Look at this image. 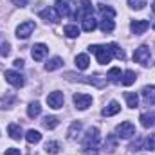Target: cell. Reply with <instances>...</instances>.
<instances>
[{
    "label": "cell",
    "instance_id": "cell-1",
    "mask_svg": "<svg viewBox=\"0 0 155 155\" xmlns=\"http://www.w3.org/2000/svg\"><path fill=\"white\" fill-rule=\"evenodd\" d=\"M97 146H99V128L90 126L83 137V153L85 155H97Z\"/></svg>",
    "mask_w": 155,
    "mask_h": 155
},
{
    "label": "cell",
    "instance_id": "cell-2",
    "mask_svg": "<svg viewBox=\"0 0 155 155\" xmlns=\"http://www.w3.org/2000/svg\"><path fill=\"white\" fill-rule=\"evenodd\" d=\"M90 51L96 54V58H97V61L101 63V65H107V63H110V60H112V51H110V45H90Z\"/></svg>",
    "mask_w": 155,
    "mask_h": 155
},
{
    "label": "cell",
    "instance_id": "cell-3",
    "mask_svg": "<svg viewBox=\"0 0 155 155\" xmlns=\"http://www.w3.org/2000/svg\"><path fill=\"white\" fill-rule=\"evenodd\" d=\"M54 9L58 11L60 16H65V18H69V16H72L76 13V5H74L72 0H56V7Z\"/></svg>",
    "mask_w": 155,
    "mask_h": 155
},
{
    "label": "cell",
    "instance_id": "cell-4",
    "mask_svg": "<svg viewBox=\"0 0 155 155\" xmlns=\"http://www.w3.org/2000/svg\"><path fill=\"white\" fill-rule=\"evenodd\" d=\"M134 60H135L137 63L148 67V65H150V60H152V51H150V47H148V45H141V47H137L135 52H134Z\"/></svg>",
    "mask_w": 155,
    "mask_h": 155
},
{
    "label": "cell",
    "instance_id": "cell-5",
    "mask_svg": "<svg viewBox=\"0 0 155 155\" xmlns=\"http://www.w3.org/2000/svg\"><path fill=\"white\" fill-rule=\"evenodd\" d=\"M116 134H117V137H121V139H130V137L135 135V126L130 121H123L121 124H117Z\"/></svg>",
    "mask_w": 155,
    "mask_h": 155
},
{
    "label": "cell",
    "instance_id": "cell-6",
    "mask_svg": "<svg viewBox=\"0 0 155 155\" xmlns=\"http://www.w3.org/2000/svg\"><path fill=\"white\" fill-rule=\"evenodd\" d=\"M4 78H5V81H7L9 85H13V87H16V88L24 87V83H25L24 76H22L20 72H16V71H5Z\"/></svg>",
    "mask_w": 155,
    "mask_h": 155
},
{
    "label": "cell",
    "instance_id": "cell-7",
    "mask_svg": "<svg viewBox=\"0 0 155 155\" xmlns=\"http://www.w3.org/2000/svg\"><path fill=\"white\" fill-rule=\"evenodd\" d=\"M35 22L33 20H27V22H24V24H20L18 27H16V36L18 38H22V40H25V38H29L31 36V33L35 31Z\"/></svg>",
    "mask_w": 155,
    "mask_h": 155
},
{
    "label": "cell",
    "instance_id": "cell-8",
    "mask_svg": "<svg viewBox=\"0 0 155 155\" xmlns=\"http://www.w3.org/2000/svg\"><path fill=\"white\" fill-rule=\"evenodd\" d=\"M63 101H65V97H63V94L58 92V90H54V92H51V94L47 96V105H49L51 108H54V110L61 108V107H63Z\"/></svg>",
    "mask_w": 155,
    "mask_h": 155
},
{
    "label": "cell",
    "instance_id": "cell-9",
    "mask_svg": "<svg viewBox=\"0 0 155 155\" xmlns=\"http://www.w3.org/2000/svg\"><path fill=\"white\" fill-rule=\"evenodd\" d=\"M72 99H74L76 108H79V110H87L92 105V96L90 94H74Z\"/></svg>",
    "mask_w": 155,
    "mask_h": 155
},
{
    "label": "cell",
    "instance_id": "cell-10",
    "mask_svg": "<svg viewBox=\"0 0 155 155\" xmlns=\"http://www.w3.org/2000/svg\"><path fill=\"white\" fill-rule=\"evenodd\" d=\"M47 52H49V47L45 43H35L33 49H31V56H33L35 61H41L47 56Z\"/></svg>",
    "mask_w": 155,
    "mask_h": 155
},
{
    "label": "cell",
    "instance_id": "cell-11",
    "mask_svg": "<svg viewBox=\"0 0 155 155\" xmlns=\"http://www.w3.org/2000/svg\"><path fill=\"white\" fill-rule=\"evenodd\" d=\"M92 11H94V7H92V2H90V0H81V4H79V9L74 13V16L83 20L85 16H90V15H92Z\"/></svg>",
    "mask_w": 155,
    "mask_h": 155
},
{
    "label": "cell",
    "instance_id": "cell-12",
    "mask_svg": "<svg viewBox=\"0 0 155 155\" xmlns=\"http://www.w3.org/2000/svg\"><path fill=\"white\" fill-rule=\"evenodd\" d=\"M40 16H41L47 24H58V20H60V15H58V11H56L54 7H47V9L40 11Z\"/></svg>",
    "mask_w": 155,
    "mask_h": 155
},
{
    "label": "cell",
    "instance_id": "cell-13",
    "mask_svg": "<svg viewBox=\"0 0 155 155\" xmlns=\"http://www.w3.org/2000/svg\"><path fill=\"white\" fill-rule=\"evenodd\" d=\"M148 27H150L148 20H134V22L130 24V29H132L134 35H143Z\"/></svg>",
    "mask_w": 155,
    "mask_h": 155
},
{
    "label": "cell",
    "instance_id": "cell-14",
    "mask_svg": "<svg viewBox=\"0 0 155 155\" xmlns=\"http://www.w3.org/2000/svg\"><path fill=\"white\" fill-rule=\"evenodd\" d=\"M81 27H83L85 33H92V31L97 27V22H96V18L90 15V16H85V18L81 20Z\"/></svg>",
    "mask_w": 155,
    "mask_h": 155
},
{
    "label": "cell",
    "instance_id": "cell-15",
    "mask_svg": "<svg viewBox=\"0 0 155 155\" xmlns=\"http://www.w3.org/2000/svg\"><path fill=\"white\" fill-rule=\"evenodd\" d=\"M121 112V105L117 103V101H110L105 108H103V116L105 117H110V116H116Z\"/></svg>",
    "mask_w": 155,
    "mask_h": 155
},
{
    "label": "cell",
    "instance_id": "cell-16",
    "mask_svg": "<svg viewBox=\"0 0 155 155\" xmlns=\"http://www.w3.org/2000/svg\"><path fill=\"white\" fill-rule=\"evenodd\" d=\"M79 134H81V123H79V121H74V123L71 124L69 132H67V137H69L71 141H76L78 137H79Z\"/></svg>",
    "mask_w": 155,
    "mask_h": 155
},
{
    "label": "cell",
    "instance_id": "cell-17",
    "mask_svg": "<svg viewBox=\"0 0 155 155\" xmlns=\"http://www.w3.org/2000/svg\"><path fill=\"white\" fill-rule=\"evenodd\" d=\"M105 150H107L108 153L116 152V150H117V135H114V134H108V135H107V141H105Z\"/></svg>",
    "mask_w": 155,
    "mask_h": 155
},
{
    "label": "cell",
    "instance_id": "cell-18",
    "mask_svg": "<svg viewBox=\"0 0 155 155\" xmlns=\"http://www.w3.org/2000/svg\"><path fill=\"white\" fill-rule=\"evenodd\" d=\"M139 121H141V124H143L144 128L153 126V124H155V112H146V114H141Z\"/></svg>",
    "mask_w": 155,
    "mask_h": 155
},
{
    "label": "cell",
    "instance_id": "cell-19",
    "mask_svg": "<svg viewBox=\"0 0 155 155\" xmlns=\"http://www.w3.org/2000/svg\"><path fill=\"white\" fill-rule=\"evenodd\" d=\"M63 65V60L60 58V56H54V58H51L47 63H45V71H49V72H52V71H56V69H60Z\"/></svg>",
    "mask_w": 155,
    "mask_h": 155
},
{
    "label": "cell",
    "instance_id": "cell-20",
    "mask_svg": "<svg viewBox=\"0 0 155 155\" xmlns=\"http://www.w3.org/2000/svg\"><path fill=\"white\" fill-rule=\"evenodd\" d=\"M143 97L146 103H155V85H146L143 88Z\"/></svg>",
    "mask_w": 155,
    "mask_h": 155
},
{
    "label": "cell",
    "instance_id": "cell-21",
    "mask_svg": "<svg viewBox=\"0 0 155 155\" xmlns=\"http://www.w3.org/2000/svg\"><path fill=\"white\" fill-rule=\"evenodd\" d=\"M7 134L11 135V139L18 141V139L22 137V128H20V124H16V123H11V124L7 126Z\"/></svg>",
    "mask_w": 155,
    "mask_h": 155
},
{
    "label": "cell",
    "instance_id": "cell-22",
    "mask_svg": "<svg viewBox=\"0 0 155 155\" xmlns=\"http://www.w3.org/2000/svg\"><path fill=\"white\" fill-rule=\"evenodd\" d=\"M88 63H90L88 54H78L76 56V67L79 71H87L88 69Z\"/></svg>",
    "mask_w": 155,
    "mask_h": 155
},
{
    "label": "cell",
    "instance_id": "cell-23",
    "mask_svg": "<svg viewBox=\"0 0 155 155\" xmlns=\"http://www.w3.org/2000/svg\"><path fill=\"white\" fill-rule=\"evenodd\" d=\"M40 114H41V107H40L38 101L29 103V107H27V116L31 117V119H35V117H38Z\"/></svg>",
    "mask_w": 155,
    "mask_h": 155
},
{
    "label": "cell",
    "instance_id": "cell-24",
    "mask_svg": "<svg viewBox=\"0 0 155 155\" xmlns=\"http://www.w3.org/2000/svg\"><path fill=\"white\" fill-rule=\"evenodd\" d=\"M25 141L29 143V144H36L41 141V134H40L38 130H29L27 134H25Z\"/></svg>",
    "mask_w": 155,
    "mask_h": 155
},
{
    "label": "cell",
    "instance_id": "cell-25",
    "mask_svg": "<svg viewBox=\"0 0 155 155\" xmlns=\"http://www.w3.org/2000/svg\"><path fill=\"white\" fill-rule=\"evenodd\" d=\"M99 29H101L103 33H112V31L116 29V24H114V20H110V18H103L101 24H99Z\"/></svg>",
    "mask_w": 155,
    "mask_h": 155
},
{
    "label": "cell",
    "instance_id": "cell-26",
    "mask_svg": "<svg viewBox=\"0 0 155 155\" xmlns=\"http://www.w3.org/2000/svg\"><path fill=\"white\" fill-rule=\"evenodd\" d=\"M135 79H137V74H135L134 71H126V72L123 74V85H124V87H130V85L135 83Z\"/></svg>",
    "mask_w": 155,
    "mask_h": 155
},
{
    "label": "cell",
    "instance_id": "cell-27",
    "mask_svg": "<svg viewBox=\"0 0 155 155\" xmlns=\"http://www.w3.org/2000/svg\"><path fill=\"white\" fill-rule=\"evenodd\" d=\"M41 124H43V126H45L47 130H54V128L58 126V117H54V116H47V117H43Z\"/></svg>",
    "mask_w": 155,
    "mask_h": 155
},
{
    "label": "cell",
    "instance_id": "cell-28",
    "mask_svg": "<svg viewBox=\"0 0 155 155\" xmlns=\"http://www.w3.org/2000/svg\"><path fill=\"white\" fill-rule=\"evenodd\" d=\"M99 13L103 15V18H110V20L116 16V11L110 5H105V4H99Z\"/></svg>",
    "mask_w": 155,
    "mask_h": 155
},
{
    "label": "cell",
    "instance_id": "cell-29",
    "mask_svg": "<svg viewBox=\"0 0 155 155\" xmlns=\"http://www.w3.org/2000/svg\"><path fill=\"white\" fill-rule=\"evenodd\" d=\"M124 97H126V105H128L130 108H137V105H139V96H137L135 92H128Z\"/></svg>",
    "mask_w": 155,
    "mask_h": 155
},
{
    "label": "cell",
    "instance_id": "cell-30",
    "mask_svg": "<svg viewBox=\"0 0 155 155\" xmlns=\"http://www.w3.org/2000/svg\"><path fill=\"white\" fill-rule=\"evenodd\" d=\"M63 33H65L67 38H76V36H79V29H78V25H72V24L65 25V27H63Z\"/></svg>",
    "mask_w": 155,
    "mask_h": 155
},
{
    "label": "cell",
    "instance_id": "cell-31",
    "mask_svg": "<svg viewBox=\"0 0 155 155\" xmlns=\"http://www.w3.org/2000/svg\"><path fill=\"white\" fill-rule=\"evenodd\" d=\"M87 83H92V85H96V87H103L105 83H107V78L101 76V74H96V76H88V79H85Z\"/></svg>",
    "mask_w": 155,
    "mask_h": 155
},
{
    "label": "cell",
    "instance_id": "cell-32",
    "mask_svg": "<svg viewBox=\"0 0 155 155\" xmlns=\"http://www.w3.org/2000/svg\"><path fill=\"white\" fill-rule=\"evenodd\" d=\"M45 152L51 155H56L60 152V143H56V141H49L47 144H45Z\"/></svg>",
    "mask_w": 155,
    "mask_h": 155
},
{
    "label": "cell",
    "instance_id": "cell-33",
    "mask_svg": "<svg viewBox=\"0 0 155 155\" xmlns=\"http://www.w3.org/2000/svg\"><path fill=\"white\" fill-rule=\"evenodd\" d=\"M110 51H112V54L116 56L117 60H124V52H123V49L117 43H110Z\"/></svg>",
    "mask_w": 155,
    "mask_h": 155
},
{
    "label": "cell",
    "instance_id": "cell-34",
    "mask_svg": "<svg viewBox=\"0 0 155 155\" xmlns=\"http://www.w3.org/2000/svg\"><path fill=\"white\" fill-rule=\"evenodd\" d=\"M9 52H11V45H9V41L0 40V56H9Z\"/></svg>",
    "mask_w": 155,
    "mask_h": 155
},
{
    "label": "cell",
    "instance_id": "cell-35",
    "mask_svg": "<svg viewBox=\"0 0 155 155\" xmlns=\"http://www.w3.org/2000/svg\"><path fill=\"white\" fill-rule=\"evenodd\" d=\"M128 5L135 11H141L144 5H146V0H128Z\"/></svg>",
    "mask_w": 155,
    "mask_h": 155
},
{
    "label": "cell",
    "instance_id": "cell-36",
    "mask_svg": "<svg viewBox=\"0 0 155 155\" xmlns=\"http://www.w3.org/2000/svg\"><path fill=\"white\" fill-rule=\"evenodd\" d=\"M107 78H110V81H119V79H121V69L112 67V69L108 71V76Z\"/></svg>",
    "mask_w": 155,
    "mask_h": 155
},
{
    "label": "cell",
    "instance_id": "cell-37",
    "mask_svg": "<svg viewBox=\"0 0 155 155\" xmlns=\"http://www.w3.org/2000/svg\"><path fill=\"white\" fill-rule=\"evenodd\" d=\"M144 146H146V150L153 152V150H155V134H150V135L146 137V141H144Z\"/></svg>",
    "mask_w": 155,
    "mask_h": 155
},
{
    "label": "cell",
    "instance_id": "cell-38",
    "mask_svg": "<svg viewBox=\"0 0 155 155\" xmlns=\"http://www.w3.org/2000/svg\"><path fill=\"white\" fill-rule=\"evenodd\" d=\"M141 146H143V141H141V139H137L135 143H132V144H130V150H134V152H137V150H139Z\"/></svg>",
    "mask_w": 155,
    "mask_h": 155
},
{
    "label": "cell",
    "instance_id": "cell-39",
    "mask_svg": "<svg viewBox=\"0 0 155 155\" xmlns=\"http://www.w3.org/2000/svg\"><path fill=\"white\" fill-rule=\"evenodd\" d=\"M15 5H18V7H25L27 4H29V0H11Z\"/></svg>",
    "mask_w": 155,
    "mask_h": 155
},
{
    "label": "cell",
    "instance_id": "cell-40",
    "mask_svg": "<svg viewBox=\"0 0 155 155\" xmlns=\"http://www.w3.org/2000/svg\"><path fill=\"white\" fill-rule=\"evenodd\" d=\"M4 155H20V150L18 148H9V150H5Z\"/></svg>",
    "mask_w": 155,
    "mask_h": 155
},
{
    "label": "cell",
    "instance_id": "cell-41",
    "mask_svg": "<svg viewBox=\"0 0 155 155\" xmlns=\"http://www.w3.org/2000/svg\"><path fill=\"white\" fill-rule=\"evenodd\" d=\"M13 65H15L16 69H22V67H24V60H20V58H18V60H15V61H13Z\"/></svg>",
    "mask_w": 155,
    "mask_h": 155
},
{
    "label": "cell",
    "instance_id": "cell-42",
    "mask_svg": "<svg viewBox=\"0 0 155 155\" xmlns=\"http://www.w3.org/2000/svg\"><path fill=\"white\" fill-rule=\"evenodd\" d=\"M152 9H153V13H155V2H153V5H152Z\"/></svg>",
    "mask_w": 155,
    "mask_h": 155
},
{
    "label": "cell",
    "instance_id": "cell-43",
    "mask_svg": "<svg viewBox=\"0 0 155 155\" xmlns=\"http://www.w3.org/2000/svg\"><path fill=\"white\" fill-rule=\"evenodd\" d=\"M153 29H155V24H153Z\"/></svg>",
    "mask_w": 155,
    "mask_h": 155
}]
</instances>
